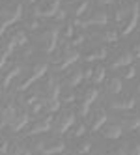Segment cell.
I'll list each match as a JSON object with an SVG mask.
<instances>
[{
    "mask_svg": "<svg viewBox=\"0 0 140 155\" xmlns=\"http://www.w3.org/2000/svg\"><path fill=\"white\" fill-rule=\"evenodd\" d=\"M21 17H23V6L17 2H8L4 8H0V23L6 26L15 25Z\"/></svg>",
    "mask_w": 140,
    "mask_h": 155,
    "instance_id": "obj_1",
    "label": "cell"
},
{
    "mask_svg": "<svg viewBox=\"0 0 140 155\" xmlns=\"http://www.w3.org/2000/svg\"><path fill=\"white\" fill-rule=\"evenodd\" d=\"M60 9V0H37L32 15L37 19H47V17H54V13Z\"/></svg>",
    "mask_w": 140,
    "mask_h": 155,
    "instance_id": "obj_2",
    "label": "cell"
},
{
    "mask_svg": "<svg viewBox=\"0 0 140 155\" xmlns=\"http://www.w3.org/2000/svg\"><path fill=\"white\" fill-rule=\"evenodd\" d=\"M58 38H60V32L58 28H49L45 32H41L39 34V47L43 52H54V49L58 47Z\"/></svg>",
    "mask_w": 140,
    "mask_h": 155,
    "instance_id": "obj_3",
    "label": "cell"
},
{
    "mask_svg": "<svg viewBox=\"0 0 140 155\" xmlns=\"http://www.w3.org/2000/svg\"><path fill=\"white\" fill-rule=\"evenodd\" d=\"M36 151H39L41 155H56V153H63L66 151V144L63 140L50 138V140H43V142H36Z\"/></svg>",
    "mask_w": 140,
    "mask_h": 155,
    "instance_id": "obj_4",
    "label": "cell"
},
{
    "mask_svg": "<svg viewBox=\"0 0 140 155\" xmlns=\"http://www.w3.org/2000/svg\"><path fill=\"white\" fill-rule=\"evenodd\" d=\"M80 58V54H79V51L77 49H73V47H69V45H66L62 49V52H60V56L56 58V69L58 71H63V69H67L69 65H73L75 62H77Z\"/></svg>",
    "mask_w": 140,
    "mask_h": 155,
    "instance_id": "obj_5",
    "label": "cell"
},
{
    "mask_svg": "<svg viewBox=\"0 0 140 155\" xmlns=\"http://www.w3.org/2000/svg\"><path fill=\"white\" fill-rule=\"evenodd\" d=\"M49 71V64H45V62H39V64H36L34 65V69H32V73H30V77H26V79L21 82L19 86H17V92L21 94V92H24V90H28V88L34 84L36 81H39L43 75H45Z\"/></svg>",
    "mask_w": 140,
    "mask_h": 155,
    "instance_id": "obj_6",
    "label": "cell"
},
{
    "mask_svg": "<svg viewBox=\"0 0 140 155\" xmlns=\"http://www.w3.org/2000/svg\"><path fill=\"white\" fill-rule=\"evenodd\" d=\"M73 124H75V112L66 110V112L58 118V124H56V127H54V135L60 137V135H63V133H67Z\"/></svg>",
    "mask_w": 140,
    "mask_h": 155,
    "instance_id": "obj_7",
    "label": "cell"
},
{
    "mask_svg": "<svg viewBox=\"0 0 140 155\" xmlns=\"http://www.w3.org/2000/svg\"><path fill=\"white\" fill-rule=\"evenodd\" d=\"M52 121H54L52 114H49V116H45V118L37 120L36 124H34V125H32V127L28 129V133H26V135H28V137H34V135H39V133H47V131L52 127Z\"/></svg>",
    "mask_w": 140,
    "mask_h": 155,
    "instance_id": "obj_8",
    "label": "cell"
},
{
    "mask_svg": "<svg viewBox=\"0 0 140 155\" xmlns=\"http://www.w3.org/2000/svg\"><path fill=\"white\" fill-rule=\"evenodd\" d=\"M138 25V2H133L131 4V13H129V19H127V23L122 30V36H129V34H133V30L136 28Z\"/></svg>",
    "mask_w": 140,
    "mask_h": 155,
    "instance_id": "obj_9",
    "label": "cell"
},
{
    "mask_svg": "<svg viewBox=\"0 0 140 155\" xmlns=\"http://www.w3.org/2000/svg\"><path fill=\"white\" fill-rule=\"evenodd\" d=\"M136 101H138L136 94H131V95H127L125 99H120V101H110V107L114 110H133L136 107Z\"/></svg>",
    "mask_w": 140,
    "mask_h": 155,
    "instance_id": "obj_10",
    "label": "cell"
},
{
    "mask_svg": "<svg viewBox=\"0 0 140 155\" xmlns=\"http://www.w3.org/2000/svg\"><path fill=\"white\" fill-rule=\"evenodd\" d=\"M106 120H109V114H106V110H105V108H97V110H95V112L92 114L90 129H92V131H99V129L106 124Z\"/></svg>",
    "mask_w": 140,
    "mask_h": 155,
    "instance_id": "obj_11",
    "label": "cell"
},
{
    "mask_svg": "<svg viewBox=\"0 0 140 155\" xmlns=\"http://www.w3.org/2000/svg\"><path fill=\"white\" fill-rule=\"evenodd\" d=\"M106 56H109V49L99 45L97 49H93V51H88L84 54V60L88 62V64H93V62H99V60H105Z\"/></svg>",
    "mask_w": 140,
    "mask_h": 155,
    "instance_id": "obj_12",
    "label": "cell"
},
{
    "mask_svg": "<svg viewBox=\"0 0 140 155\" xmlns=\"http://www.w3.org/2000/svg\"><path fill=\"white\" fill-rule=\"evenodd\" d=\"M26 34H24V32H15V34H13V38L11 39H9L8 41V45H6V52H9V54H11L17 47H24L26 45Z\"/></svg>",
    "mask_w": 140,
    "mask_h": 155,
    "instance_id": "obj_13",
    "label": "cell"
},
{
    "mask_svg": "<svg viewBox=\"0 0 140 155\" xmlns=\"http://www.w3.org/2000/svg\"><path fill=\"white\" fill-rule=\"evenodd\" d=\"M129 64H135V56L131 54V51H129V49H125V51H122L120 54H118L116 60L112 62V69L125 68V65H129Z\"/></svg>",
    "mask_w": 140,
    "mask_h": 155,
    "instance_id": "obj_14",
    "label": "cell"
},
{
    "mask_svg": "<svg viewBox=\"0 0 140 155\" xmlns=\"http://www.w3.org/2000/svg\"><path fill=\"white\" fill-rule=\"evenodd\" d=\"M122 135H123V127L120 124H106L103 127V137L109 140H118Z\"/></svg>",
    "mask_w": 140,
    "mask_h": 155,
    "instance_id": "obj_15",
    "label": "cell"
},
{
    "mask_svg": "<svg viewBox=\"0 0 140 155\" xmlns=\"http://www.w3.org/2000/svg\"><path fill=\"white\" fill-rule=\"evenodd\" d=\"M93 39L97 43H114V41L120 39V32H116V30H101V32H97V34L93 36Z\"/></svg>",
    "mask_w": 140,
    "mask_h": 155,
    "instance_id": "obj_16",
    "label": "cell"
},
{
    "mask_svg": "<svg viewBox=\"0 0 140 155\" xmlns=\"http://www.w3.org/2000/svg\"><path fill=\"white\" fill-rule=\"evenodd\" d=\"M60 94H62V86L50 77L47 86H45V101H49V99H58Z\"/></svg>",
    "mask_w": 140,
    "mask_h": 155,
    "instance_id": "obj_17",
    "label": "cell"
},
{
    "mask_svg": "<svg viewBox=\"0 0 140 155\" xmlns=\"http://www.w3.org/2000/svg\"><path fill=\"white\" fill-rule=\"evenodd\" d=\"M82 81H84V77H82V69L79 68V69H73V71L66 77V82H63V84H66L67 90H73V88H77Z\"/></svg>",
    "mask_w": 140,
    "mask_h": 155,
    "instance_id": "obj_18",
    "label": "cell"
},
{
    "mask_svg": "<svg viewBox=\"0 0 140 155\" xmlns=\"http://www.w3.org/2000/svg\"><path fill=\"white\" fill-rule=\"evenodd\" d=\"M28 121H30V114L23 110V112H17V116H15V120H13V124L9 125V127H11L13 133H17V131H21V129H24V125L28 124Z\"/></svg>",
    "mask_w": 140,
    "mask_h": 155,
    "instance_id": "obj_19",
    "label": "cell"
},
{
    "mask_svg": "<svg viewBox=\"0 0 140 155\" xmlns=\"http://www.w3.org/2000/svg\"><path fill=\"white\" fill-rule=\"evenodd\" d=\"M37 101H41V95L37 92H34V90H32V92H28V90L21 92V103H23L24 107H32Z\"/></svg>",
    "mask_w": 140,
    "mask_h": 155,
    "instance_id": "obj_20",
    "label": "cell"
},
{
    "mask_svg": "<svg viewBox=\"0 0 140 155\" xmlns=\"http://www.w3.org/2000/svg\"><path fill=\"white\" fill-rule=\"evenodd\" d=\"M92 146H93V144H92V138H88V137H79V138H77V144H75V151L80 153V155L90 153Z\"/></svg>",
    "mask_w": 140,
    "mask_h": 155,
    "instance_id": "obj_21",
    "label": "cell"
},
{
    "mask_svg": "<svg viewBox=\"0 0 140 155\" xmlns=\"http://www.w3.org/2000/svg\"><path fill=\"white\" fill-rule=\"evenodd\" d=\"M106 90H109L110 94H122L123 92V81L118 75L110 77V79L106 81Z\"/></svg>",
    "mask_w": 140,
    "mask_h": 155,
    "instance_id": "obj_22",
    "label": "cell"
},
{
    "mask_svg": "<svg viewBox=\"0 0 140 155\" xmlns=\"http://www.w3.org/2000/svg\"><path fill=\"white\" fill-rule=\"evenodd\" d=\"M21 71H23V69H21V65H13V68L6 73V77L2 79V88H4V90H6V88H9L11 81L15 79V77H19V75H21Z\"/></svg>",
    "mask_w": 140,
    "mask_h": 155,
    "instance_id": "obj_23",
    "label": "cell"
},
{
    "mask_svg": "<svg viewBox=\"0 0 140 155\" xmlns=\"http://www.w3.org/2000/svg\"><path fill=\"white\" fill-rule=\"evenodd\" d=\"M123 129H127V131H131V133H135L138 127H140V120H138V116H129V118H123V121L120 124Z\"/></svg>",
    "mask_w": 140,
    "mask_h": 155,
    "instance_id": "obj_24",
    "label": "cell"
},
{
    "mask_svg": "<svg viewBox=\"0 0 140 155\" xmlns=\"http://www.w3.org/2000/svg\"><path fill=\"white\" fill-rule=\"evenodd\" d=\"M99 97V92L95 90L93 86H90V88H86V90L82 92V97H80V101H84V103H88V105H93V101Z\"/></svg>",
    "mask_w": 140,
    "mask_h": 155,
    "instance_id": "obj_25",
    "label": "cell"
},
{
    "mask_svg": "<svg viewBox=\"0 0 140 155\" xmlns=\"http://www.w3.org/2000/svg\"><path fill=\"white\" fill-rule=\"evenodd\" d=\"M129 13H131V6H120L114 12V21H116L118 25H122L123 21L129 17Z\"/></svg>",
    "mask_w": 140,
    "mask_h": 155,
    "instance_id": "obj_26",
    "label": "cell"
},
{
    "mask_svg": "<svg viewBox=\"0 0 140 155\" xmlns=\"http://www.w3.org/2000/svg\"><path fill=\"white\" fill-rule=\"evenodd\" d=\"M6 155H32V151L26 146H23V144H15V146L9 144V150Z\"/></svg>",
    "mask_w": 140,
    "mask_h": 155,
    "instance_id": "obj_27",
    "label": "cell"
},
{
    "mask_svg": "<svg viewBox=\"0 0 140 155\" xmlns=\"http://www.w3.org/2000/svg\"><path fill=\"white\" fill-rule=\"evenodd\" d=\"M62 103H60V99H49V101H43V110H47L49 114L52 112H56V110H60Z\"/></svg>",
    "mask_w": 140,
    "mask_h": 155,
    "instance_id": "obj_28",
    "label": "cell"
},
{
    "mask_svg": "<svg viewBox=\"0 0 140 155\" xmlns=\"http://www.w3.org/2000/svg\"><path fill=\"white\" fill-rule=\"evenodd\" d=\"M105 68L103 65H97V68H93V73H92V81H93V84H101L103 81H105Z\"/></svg>",
    "mask_w": 140,
    "mask_h": 155,
    "instance_id": "obj_29",
    "label": "cell"
},
{
    "mask_svg": "<svg viewBox=\"0 0 140 155\" xmlns=\"http://www.w3.org/2000/svg\"><path fill=\"white\" fill-rule=\"evenodd\" d=\"M24 26H26V30H32V32H36V30H41V21L37 19V17H34L32 15L30 19H26V23H24Z\"/></svg>",
    "mask_w": 140,
    "mask_h": 155,
    "instance_id": "obj_30",
    "label": "cell"
},
{
    "mask_svg": "<svg viewBox=\"0 0 140 155\" xmlns=\"http://www.w3.org/2000/svg\"><path fill=\"white\" fill-rule=\"evenodd\" d=\"M58 99H60V103H62V105H71L75 99H77V94H75L73 90H67V94H66V95H62V94H60V97H58Z\"/></svg>",
    "mask_w": 140,
    "mask_h": 155,
    "instance_id": "obj_31",
    "label": "cell"
},
{
    "mask_svg": "<svg viewBox=\"0 0 140 155\" xmlns=\"http://www.w3.org/2000/svg\"><path fill=\"white\" fill-rule=\"evenodd\" d=\"M90 8V0H82V2L75 8V15H77V19H80L84 13H86V9Z\"/></svg>",
    "mask_w": 140,
    "mask_h": 155,
    "instance_id": "obj_32",
    "label": "cell"
},
{
    "mask_svg": "<svg viewBox=\"0 0 140 155\" xmlns=\"http://www.w3.org/2000/svg\"><path fill=\"white\" fill-rule=\"evenodd\" d=\"M125 153L127 155H140V144L136 140H133L131 144H127V146H125Z\"/></svg>",
    "mask_w": 140,
    "mask_h": 155,
    "instance_id": "obj_33",
    "label": "cell"
},
{
    "mask_svg": "<svg viewBox=\"0 0 140 155\" xmlns=\"http://www.w3.org/2000/svg\"><path fill=\"white\" fill-rule=\"evenodd\" d=\"M84 41H86V36H84V34H79V36H73L67 45L75 49V47H79V45H84Z\"/></svg>",
    "mask_w": 140,
    "mask_h": 155,
    "instance_id": "obj_34",
    "label": "cell"
},
{
    "mask_svg": "<svg viewBox=\"0 0 140 155\" xmlns=\"http://www.w3.org/2000/svg\"><path fill=\"white\" fill-rule=\"evenodd\" d=\"M84 135H86V125L84 124H79L77 127L71 129V137L73 138H79V137H84Z\"/></svg>",
    "mask_w": 140,
    "mask_h": 155,
    "instance_id": "obj_35",
    "label": "cell"
},
{
    "mask_svg": "<svg viewBox=\"0 0 140 155\" xmlns=\"http://www.w3.org/2000/svg\"><path fill=\"white\" fill-rule=\"evenodd\" d=\"M125 73H123V77H125V79H135V77H136V65L135 64H129V65H125Z\"/></svg>",
    "mask_w": 140,
    "mask_h": 155,
    "instance_id": "obj_36",
    "label": "cell"
},
{
    "mask_svg": "<svg viewBox=\"0 0 140 155\" xmlns=\"http://www.w3.org/2000/svg\"><path fill=\"white\" fill-rule=\"evenodd\" d=\"M90 107H92V105L84 103V101H79V116L86 118V116H88V112H90Z\"/></svg>",
    "mask_w": 140,
    "mask_h": 155,
    "instance_id": "obj_37",
    "label": "cell"
},
{
    "mask_svg": "<svg viewBox=\"0 0 140 155\" xmlns=\"http://www.w3.org/2000/svg\"><path fill=\"white\" fill-rule=\"evenodd\" d=\"M63 36H66L67 39H71V38L75 36V26H73V23H67V25H66V30H63Z\"/></svg>",
    "mask_w": 140,
    "mask_h": 155,
    "instance_id": "obj_38",
    "label": "cell"
},
{
    "mask_svg": "<svg viewBox=\"0 0 140 155\" xmlns=\"http://www.w3.org/2000/svg\"><path fill=\"white\" fill-rule=\"evenodd\" d=\"M8 56H9V52L6 51H0V71H2V68L8 64Z\"/></svg>",
    "mask_w": 140,
    "mask_h": 155,
    "instance_id": "obj_39",
    "label": "cell"
},
{
    "mask_svg": "<svg viewBox=\"0 0 140 155\" xmlns=\"http://www.w3.org/2000/svg\"><path fill=\"white\" fill-rule=\"evenodd\" d=\"M30 110H32V114H39L41 110H43V101H37V103H34L30 107Z\"/></svg>",
    "mask_w": 140,
    "mask_h": 155,
    "instance_id": "obj_40",
    "label": "cell"
},
{
    "mask_svg": "<svg viewBox=\"0 0 140 155\" xmlns=\"http://www.w3.org/2000/svg\"><path fill=\"white\" fill-rule=\"evenodd\" d=\"M9 144H11V142H8V140L0 142V155H6V153H8V150H9Z\"/></svg>",
    "mask_w": 140,
    "mask_h": 155,
    "instance_id": "obj_41",
    "label": "cell"
},
{
    "mask_svg": "<svg viewBox=\"0 0 140 155\" xmlns=\"http://www.w3.org/2000/svg\"><path fill=\"white\" fill-rule=\"evenodd\" d=\"M66 17H67V12H66V9H58V12L54 13V19H58V21H66Z\"/></svg>",
    "mask_w": 140,
    "mask_h": 155,
    "instance_id": "obj_42",
    "label": "cell"
},
{
    "mask_svg": "<svg viewBox=\"0 0 140 155\" xmlns=\"http://www.w3.org/2000/svg\"><path fill=\"white\" fill-rule=\"evenodd\" d=\"M97 2L101 6H110V4H114V0H97Z\"/></svg>",
    "mask_w": 140,
    "mask_h": 155,
    "instance_id": "obj_43",
    "label": "cell"
},
{
    "mask_svg": "<svg viewBox=\"0 0 140 155\" xmlns=\"http://www.w3.org/2000/svg\"><path fill=\"white\" fill-rule=\"evenodd\" d=\"M6 30H8V26H6V25H2V23H0V38H2V36L6 34Z\"/></svg>",
    "mask_w": 140,
    "mask_h": 155,
    "instance_id": "obj_44",
    "label": "cell"
},
{
    "mask_svg": "<svg viewBox=\"0 0 140 155\" xmlns=\"http://www.w3.org/2000/svg\"><path fill=\"white\" fill-rule=\"evenodd\" d=\"M28 2H30V4H36V2H37V0H28Z\"/></svg>",
    "mask_w": 140,
    "mask_h": 155,
    "instance_id": "obj_45",
    "label": "cell"
},
{
    "mask_svg": "<svg viewBox=\"0 0 140 155\" xmlns=\"http://www.w3.org/2000/svg\"><path fill=\"white\" fill-rule=\"evenodd\" d=\"M6 2H9V0H6Z\"/></svg>",
    "mask_w": 140,
    "mask_h": 155,
    "instance_id": "obj_46",
    "label": "cell"
},
{
    "mask_svg": "<svg viewBox=\"0 0 140 155\" xmlns=\"http://www.w3.org/2000/svg\"><path fill=\"white\" fill-rule=\"evenodd\" d=\"M66 155H69V153H66Z\"/></svg>",
    "mask_w": 140,
    "mask_h": 155,
    "instance_id": "obj_47",
    "label": "cell"
}]
</instances>
